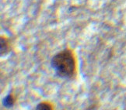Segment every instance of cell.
Returning <instances> with one entry per match:
<instances>
[{"mask_svg": "<svg viewBox=\"0 0 126 110\" xmlns=\"http://www.w3.org/2000/svg\"><path fill=\"white\" fill-rule=\"evenodd\" d=\"M37 110H52L54 109V106L50 102H41L36 106Z\"/></svg>", "mask_w": 126, "mask_h": 110, "instance_id": "4", "label": "cell"}, {"mask_svg": "<svg viewBox=\"0 0 126 110\" xmlns=\"http://www.w3.org/2000/svg\"><path fill=\"white\" fill-rule=\"evenodd\" d=\"M11 51V45L9 40L6 37L1 36L0 37V54L1 57H6L8 55Z\"/></svg>", "mask_w": 126, "mask_h": 110, "instance_id": "2", "label": "cell"}, {"mask_svg": "<svg viewBox=\"0 0 126 110\" xmlns=\"http://www.w3.org/2000/svg\"><path fill=\"white\" fill-rule=\"evenodd\" d=\"M51 66L55 74L61 78L73 80L77 74V61L72 50L65 48L53 56Z\"/></svg>", "mask_w": 126, "mask_h": 110, "instance_id": "1", "label": "cell"}, {"mask_svg": "<svg viewBox=\"0 0 126 110\" xmlns=\"http://www.w3.org/2000/svg\"><path fill=\"white\" fill-rule=\"evenodd\" d=\"M16 102V95L13 94V93H10L7 95L6 97H5L2 100V104L6 108H11L13 107L14 105H15Z\"/></svg>", "mask_w": 126, "mask_h": 110, "instance_id": "3", "label": "cell"}]
</instances>
